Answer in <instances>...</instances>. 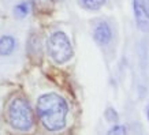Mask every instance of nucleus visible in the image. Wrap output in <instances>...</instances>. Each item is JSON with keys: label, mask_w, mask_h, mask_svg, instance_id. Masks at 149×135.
I'll return each instance as SVG.
<instances>
[{"label": "nucleus", "mask_w": 149, "mask_h": 135, "mask_svg": "<svg viewBox=\"0 0 149 135\" xmlns=\"http://www.w3.org/2000/svg\"><path fill=\"white\" fill-rule=\"evenodd\" d=\"M37 113L41 124L48 131L56 132L66 127L68 105L63 97L55 93H48L37 100Z\"/></svg>", "instance_id": "nucleus-1"}, {"label": "nucleus", "mask_w": 149, "mask_h": 135, "mask_svg": "<svg viewBox=\"0 0 149 135\" xmlns=\"http://www.w3.org/2000/svg\"><path fill=\"white\" fill-rule=\"evenodd\" d=\"M8 123L18 131H30L34 126V115L30 104L23 97H15L7 111Z\"/></svg>", "instance_id": "nucleus-2"}, {"label": "nucleus", "mask_w": 149, "mask_h": 135, "mask_svg": "<svg viewBox=\"0 0 149 135\" xmlns=\"http://www.w3.org/2000/svg\"><path fill=\"white\" fill-rule=\"evenodd\" d=\"M47 48L49 56L56 64L67 63L74 55L71 42L63 32H55L54 34H51L47 42Z\"/></svg>", "instance_id": "nucleus-3"}, {"label": "nucleus", "mask_w": 149, "mask_h": 135, "mask_svg": "<svg viewBox=\"0 0 149 135\" xmlns=\"http://www.w3.org/2000/svg\"><path fill=\"white\" fill-rule=\"evenodd\" d=\"M136 23L141 32H149V0H133Z\"/></svg>", "instance_id": "nucleus-4"}, {"label": "nucleus", "mask_w": 149, "mask_h": 135, "mask_svg": "<svg viewBox=\"0 0 149 135\" xmlns=\"http://www.w3.org/2000/svg\"><path fill=\"white\" fill-rule=\"evenodd\" d=\"M93 37L95 41L99 45H107L109 41L112 40V30L107 22H100L97 26L95 27L93 32Z\"/></svg>", "instance_id": "nucleus-5"}, {"label": "nucleus", "mask_w": 149, "mask_h": 135, "mask_svg": "<svg viewBox=\"0 0 149 135\" xmlns=\"http://www.w3.org/2000/svg\"><path fill=\"white\" fill-rule=\"evenodd\" d=\"M17 46V41L11 36L0 37V56H8L14 52Z\"/></svg>", "instance_id": "nucleus-6"}, {"label": "nucleus", "mask_w": 149, "mask_h": 135, "mask_svg": "<svg viewBox=\"0 0 149 135\" xmlns=\"http://www.w3.org/2000/svg\"><path fill=\"white\" fill-rule=\"evenodd\" d=\"M107 0H79V4L85 10L89 11H97L105 4Z\"/></svg>", "instance_id": "nucleus-7"}, {"label": "nucleus", "mask_w": 149, "mask_h": 135, "mask_svg": "<svg viewBox=\"0 0 149 135\" xmlns=\"http://www.w3.org/2000/svg\"><path fill=\"white\" fill-rule=\"evenodd\" d=\"M29 12H30V6H29V3H26V1L15 6V8H14V14H15V17H18V18H25Z\"/></svg>", "instance_id": "nucleus-8"}, {"label": "nucleus", "mask_w": 149, "mask_h": 135, "mask_svg": "<svg viewBox=\"0 0 149 135\" xmlns=\"http://www.w3.org/2000/svg\"><path fill=\"white\" fill-rule=\"evenodd\" d=\"M107 135H126V130H125V127L122 126H115L113 128L108 131V134Z\"/></svg>", "instance_id": "nucleus-9"}, {"label": "nucleus", "mask_w": 149, "mask_h": 135, "mask_svg": "<svg viewBox=\"0 0 149 135\" xmlns=\"http://www.w3.org/2000/svg\"><path fill=\"white\" fill-rule=\"evenodd\" d=\"M148 119H149V105H148Z\"/></svg>", "instance_id": "nucleus-10"}, {"label": "nucleus", "mask_w": 149, "mask_h": 135, "mask_svg": "<svg viewBox=\"0 0 149 135\" xmlns=\"http://www.w3.org/2000/svg\"><path fill=\"white\" fill-rule=\"evenodd\" d=\"M54 1H59V0H54Z\"/></svg>", "instance_id": "nucleus-11"}]
</instances>
